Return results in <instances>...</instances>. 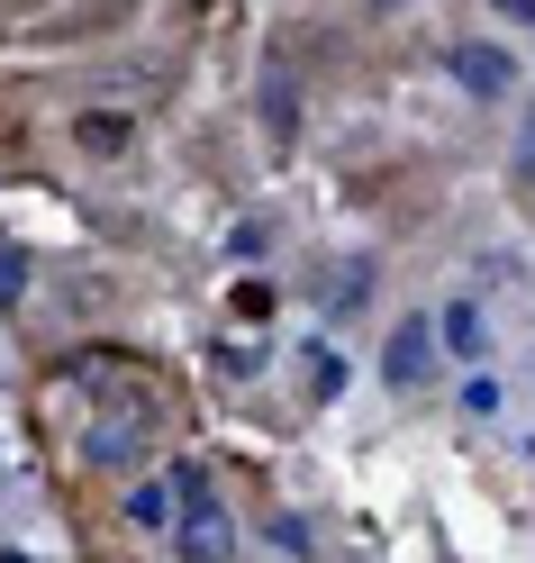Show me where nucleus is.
Returning <instances> with one entry per match:
<instances>
[{
	"instance_id": "obj_1",
	"label": "nucleus",
	"mask_w": 535,
	"mask_h": 563,
	"mask_svg": "<svg viewBox=\"0 0 535 563\" xmlns=\"http://www.w3.org/2000/svg\"><path fill=\"white\" fill-rule=\"evenodd\" d=\"M172 537H182L191 563H227V554H236V518H227V500H219L200 473L172 482Z\"/></svg>"
},
{
	"instance_id": "obj_2",
	"label": "nucleus",
	"mask_w": 535,
	"mask_h": 563,
	"mask_svg": "<svg viewBox=\"0 0 535 563\" xmlns=\"http://www.w3.org/2000/svg\"><path fill=\"white\" fill-rule=\"evenodd\" d=\"M445 64H454V82L472 91V100H509V91H517V55H509V46H490V37H462Z\"/></svg>"
},
{
	"instance_id": "obj_3",
	"label": "nucleus",
	"mask_w": 535,
	"mask_h": 563,
	"mask_svg": "<svg viewBox=\"0 0 535 563\" xmlns=\"http://www.w3.org/2000/svg\"><path fill=\"white\" fill-rule=\"evenodd\" d=\"M381 373L400 382V391L436 373V319H400V328H390V355H381Z\"/></svg>"
},
{
	"instance_id": "obj_4",
	"label": "nucleus",
	"mask_w": 535,
	"mask_h": 563,
	"mask_svg": "<svg viewBox=\"0 0 535 563\" xmlns=\"http://www.w3.org/2000/svg\"><path fill=\"white\" fill-rule=\"evenodd\" d=\"M127 146H136V119H127V110H74V155L119 164Z\"/></svg>"
},
{
	"instance_id": "obj_5",
	"label": "nucleus",
	"mask_w": 535,
	"mask_h": 563,
	"mask_svg": "<svg viewBox=\"0 0 535 563\" xmlns=\"http://www.w3.org/2000/svg\"><path fill=\"white\" fill-rule=\"evenodd\" d=\"M364 300H372V264L354 255V264H336V273H327V309H364Z\"/></svg>"
},
{
	"instance_id": "obj_6",
	"label": "nucleus",
	"mask_w": 535,
	"mask_h": 563,
	"mask_svg": "<svg viewBox=\"0 0 535 563\" xmlns=\"http://www.w3.org/2000/svg\"><path fill=\"white\" fill-rule=\"evenodd\" d=\"M436 336L454 345V355H481V309H472V300H454L445 319H436Z\"/></svg>"
},
{
	"instance_id": "obj_7",
	"label": "nucleus",
	"mask_w": 535,
	"mask_h": 563,
	"mask_svg": "<svg viewBox=\"0 0 535 563\" xmlns=\"http://www.w3.org/2000/svg\"><path fill=\"white\" fill-rule=\"evenodd\" d=\"M127 518L136 527H172V482H136L127 490Z\"/></svg>"
},
{
	"instance_id": "obj_8",
	"label": "nucleus",
	"mask_w": 535,
	"mask_h": 563,
	"mask_svg": "<svg viewBox=\"0 0 535 563\" xmlns=\"http://www.w3.org/2000/svg\"><path fill=\"white\" fill-rule=\"evenodd\" d=\"M509 164H517V183L535 191V100H526V119H517V155Z\"/></svg>"
},
{
	"instance_id": "obj_9",
	"label": "nucleus",
	"mask_w": 535,
	"mask_h": 563,
	"mask_svg": "<svg viewBox=\"0 0 535 563\" xmlns=\"http://www.w3.org/2000/svg\"><path fill=\"white\" fill-rule=\"evenodd\" d=\"M19 291V255H10V245H0V300H10Z\"/></svg>"
},
{
	"instance_id": "obj_10",
	"label": "nucleus",
	"mask_w": 535,
	"mask_h": 563,
	"mask_svg": "<svg viewBox=\"0 0 535 563\" xmlns=\"http://www.w3.org/2000/svg\"><path fill=\"white\" fill-rule=\"evenodd\" d=\"M499 10H509V19H517V27H535V0H499Z\"/></svg>"
},
{
	"instance_id": "obj_11",
	"label": "nucleus",
	"mask_w": 535,
	"mask_h": 563,
	"mask_svg": "<svg viewBox=\"0 0 535 563\" xmlns=\"http://www.w3.org/2000/svg\"><path fill=\"white\" fill-rule=\"evenodd\" d=\"M372 10H400V0H372Z\"/></svg>"
}]
</instances>
